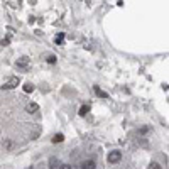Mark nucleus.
<instances>
[{
	"mask_svg": "<svg viewBox=\"0 0 169 169\" xmlns=\"http://www.w3.org/2000/svg\"><path fill=\"white\" fill-rule=\"evenodd\" d=\"M2 145L7 149V151H12L14 149V142H12L10 139H4V142H2Z\"/></svg>",
	"mask_w": 169,
	"mask_h": 169,
	"instance_id": "6",
	"label": "nucleus"
},
{
	"mask_svg": "<svg viewBox=\"0 0 169 169\" xmlns=\"http://www.w3.org/2000/svg\"><path fill=\"white\" fill-rule=\"evenodd\" d=\"M21 83V79L17 78H10L9 79V81H7L5 84H4V86H2V90H14V88H17V84Z\"/></svg>",
	"mask_w": 169,
	"mask_h": 169,
	"instance_id": "3",
	"label": "nucleus"
},
{
	"mask_svg": "<svg viewBox=\"0 0 169 169\" xmlns=\"http://www.w3.org/2000/svg\"><path fill=\"white\" fill-rule=\"evenodd\" d=\"M49 166H51V169H58V168H56V166H58V159H56V157H51Z\"/></svg>",
	"mask_w": 169,
	"mask_h": 169,
	"instance_id": "12",
	"label": "nucleus"
},
{
	"mask_svg": "<svg viewBox=\"0 0 169 169\" xmlns=\"http://www.w3.org/2000/svg\"><path fill=\"white\" fill-rule=\"evenodd\" d=\"M54 42H56V44H63V42H64V34H63V32H59L58 36L54 37Z\"/></svg>",
	"mask_w": 169,
	"mask_h": 169,
	"instance_id": "8",
	"label": "nucleus"
},
{
	"mask_svg": "<svg viewBox=\"0 0 169 169\" xmlns=\"http://www.w3.org/2000/svg\"><path fill=\"white\" fill-rule=\"evenodd\" d=\"M26 110L29 112V113H36V112L39 110V105H37V103H29V105L26 107Z\"/></svg>",
	"mask_w": 169,
	"mask_h": 169,
	"instance_id": "5",
	"label": "nucleus"
},
{
	"mask_svg": "<svg viewBox=\"0 0 169 169\" xmlns=\"http://www.w3.org/2000/svg\"><path fill=\"white\" fill-rule=\"evenodd\" d=\"M15 68L21 69V71H24V73H27L29 69H31V59L27 58V56H22V58H19L15 61Z\"/></svg>",
	"mask_w": 169,
	"mask_h": 169,
	"instance_id": "1",
	"label": "nucleus"
},
{
	"mask_svg": "<svg viewBox=\"0 0 169 169\" xmlns=\"http://www.w3.org/2000/svg\"><path fill=\"white\" fill-rule=\"evenodd\" d=\"M149 130V127H144V129H140V130H139V134H145Z\"/></svg>",
	"mask_w": 169,
	"mask_h": 169,
	"instance_id": "16",
	"label": "nucleus"
},
{
	"mask_svg": "<svg viewBox=\"0 0 169 169\" xmlns=\"http://www.w3.org/2000/svg\"><path fill=\"white\" fill-rule=\"evenodd\" d=\"M46 61H48L49 64H54V63H56V56H53V54H49L48 58H46Z\"/></svg>",
	"mask_w": 169,
	"mask_h": 169,
	"instance_id": "13",
	"label": "nucleus"
},
{
	"mask_svg": "<svg viewBox=\"0 0 169 169\" xmlns=\"http://www.w3.org/2000/svg\"><path fill=\"white\" fill-rule=\"evenodd\" d=\"M95 166H96V162L95 161H84L83 164H81V169H95Z\"/></svg>",
	"mask_w": 169,
	"mask_h": 169,
	"instance_id": "4",
	"label": "nucleus"
},
{
	"mask_svg": "<svg viewBox=\"0 0 169 169\" xmlns=\"http://www.w3.org/2000/svg\"><path fill=\"white\" fill-rule=\"evenodd\" d=\"M22 88H24V91H26V93H31V91H34V84H32V83H26Z\"/></svg>",
	"mask_w": 169,
	"mask_h": 169,
	"instance_id": "10",
	"label": "nucleus"
},
{
	"mask_svg": "<svg viewBox=\"0 0 169 169\" xmlns=\"http://www.w3.org/2000/svg\"><path fill=\"white\" fill-rule=\"evenodd\" d=\"M88 112H90V105H83L81 108H79V112H78V113H79L81 117H84L86 113H88Z\"/></svg>",
	"mask_w": 169,
	"mask_h": 169,
	"instance_id": "7",
	"label": "nucleus"
},
{
	"mask_svg": "<svg viewBox=\"0 0 169 169\" xmlns=\"http://www.w3.org/2000/svg\"><path fill=\"white\" fill-rule=\"evenodd\" d=\"M59 169H73V168H71L69 164H61V166H59Z\"/></svg>",
	"mask_w": 169,
	"mask_h": 169,
	"instance_id": "15",
	"label": "nucleus"
},
{
	"mask_svg": "<svg viewBox=\"0 0 169 169\" xmlns=\"http://www.w3.org/2000/svg\"><path fill=\"white\" fill-rule=\"evenodd\" d=\"M95 93H96V95H100L101 98H108V95H107V93H105L103 90H100L98 86H95Z\"/></svg>",
	"mask_w": 169,
	"mask_h": 169,
	"instance_id": "11",
	"label": "nucleus"
},
{
	"mask_svg": "<svg viewBox=\"0 0 169 169\" xmlns=\"http://www.w3.org/2000/svg\"><path fill=\"white\" fill-rule=\"evenodd\" d=\"M63 140H64V135H63V134H56V135L53 137V142H54V144L63 142Z\"/></svg>",
	"mask_w": 169,
	"mask_h": 169,
	"instance_id": "9",
	"label": "nucleus"
},
{
	"mask_svg": "<svg viewBox=\"0 0 169 169\" xmlns=\"http://www.w3.org/2000/svg\"><path fill=\"white\" fill-rule=\"evenodd\" d=\"M149 169H161V166H159L157 162H152L151 166H149Z\"/></svg>",
	"mask_w": 169,
	"mask_h": 169,
	"instance_id": "14",
	"label": "nucleus"
},
{
	"mask_svg": "<svg viewBox=\"0 0 169 169\" xmlns=\"http://www.w3.org/2000/svg\"><path fill=\"white\" fill-rule=\"evenodd\" d=\"M120 159H122V152H120V151H112V152L107 156V161H108V162H112V164L118 162Z\"/></svg>",
	"mask_w": 169,
	"mask_h": 169,
	"instance_id": "2",
	"label": "nucleus"
},
{
	"mask_svg": "<svg viewBox=\"0 0 169 169\" xmlns=\"http://www.w3.org/2000/svg\"><path fill=\"white\" fill-rule=\"evenodd\" d=\"M2 46H9V37H7V39H4V41H2Z\"/></svg>",
	"mask_w": 169,
	"mask_h": 169,
	"instance_id": "17",
	"label": "nucleus"
}]
</instances>
